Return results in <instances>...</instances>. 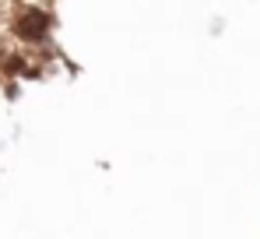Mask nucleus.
I'll return each instance as SVG.
<instances>
[{
  "label": "nucleus",
  "mask_w": 260,
  "mask_h": 239,
  "mask_svg": "<svg viewBox=\"0 0 260 239\" xmlns=\"http://www.w3.org/2000/svg\"><path fill=\"white\" fill-rule=\"evenodd\" d=\"M11 32L21 42H49V32H53V14L46 7H18L14 18H11Z\"/></svg>",
  "instance_id": "f257e3e1"
},
{
  "label": "nucleus",
  "mask_w": 260,
  "mask_h": 239,
  "mask_svg": "<svg viewBox=\"0 0 260 239\" xmlns=\"http://www.w3.org/2000/svg\"><path fill=\"white\" fill-rule=\"evenodd\" d=\"M0 71H4V78H36V74H39V71H36L25 56H18V53H7L4 64H0Z\"/></svg>",
  "instance_id": "f03ea898"
},
{
  "label": "nucleus",
  "mask_w": 260,
  "mask_h": 239,
  "mask_svg": "<svg viewBox=\"0 0 260 239\" xmlns=\"http://www.w3.org/2000/svg\"><path fill=\"white\" fill-rule=\"evenodd\" d=\"M4 56H7V49H4V42H0V64H4Z\"/></svg>",
  "instance_id": "7ed1b4c3"
},
{
  "label": "nucleus",
  "mask_w": 260,
  "mask_h": 239,
  "mask_svg": "<svg viewBox=\"0 0 260 239\" xmlns=\"http://www.w3.org/2000/svg\"><path fill=\"white\" fill-rule=\"evenodd\" d=\"M0 21H4V11H0Z\"/></svg>",
  "instance_id": "20e7f679"
}]
</instances>
